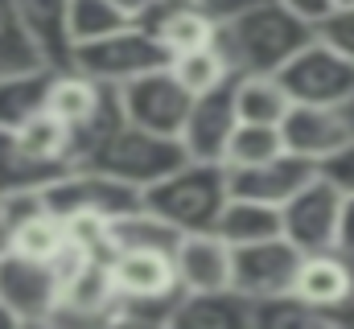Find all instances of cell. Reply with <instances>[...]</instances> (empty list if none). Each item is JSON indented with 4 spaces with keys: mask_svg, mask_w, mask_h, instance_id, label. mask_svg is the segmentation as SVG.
<instances>
[{
    "mask_svg": "<svg viewBox=\"0 0 354 329\" xmlns=\"http://www.w3.org/2000/svg\"><path fill=\"white\" fill-rule=\"evenodd\" d=\"M313 37L317 29L284 0H264L235 17H223L218 29V46L227 50L239 75H280Z\"/></svg>",
    "mask_w": 354,
    "mask_h": 329,
    "instance_id": "cell-1",
    "label": "cell"
},
{
    "mask_svg": "<svg viewBox=\"0 0 354 329\" xmlns=\"http://www.w3.org/2000/svg\"><path fill=\"white\" fill-rule=\"evenodd\" d=\"M231 202V169L223 161H185L169 177L145 189V206L169 218L177 231H214Z\"/></svg>",
    "mask_w": 354,
    "mask_h": 329,
    "instance_id": "cell-2",
    "label": "cell"
},
{
    "mask_svg": "<svg viewBox=\"0 0 354 329\" xmlns=\"http://www.w3.org/2000/svg\"><path fill=\"white\" fill-rule=\"evenodd\" d=\"M185 161H189V153H185L181 136L149 132V128H140L132 120H120L87 157H83V164H95V169H103V173L136 185V189L157 185L161 177H169Z\"/></svg>",
    "mask_w": 354,
    "mask_h": 329,
    "instance_id": "cell-3",
    "label": "cell"
},
{
    "mask_svg": "<svg viewBox=\"0 0 354 329\" xmlns=\"http://www.w3.org/2000/svg\"><path fill=\"white\" fill-rule=\"evenodd\" d=\"M169 62H174V54L165 50V41L140 21H132V25H124L107 37L83 41L75 50V66L95 75L99 82H111V86H124V82L140 79L149 70H161Z\"/></svg>",
    "mask_w": 354,
    "mask_h": 329,
    "instance_id": "cell-4",
    "label": "cell"
},
{
    "mask_svg": "<svg viewBox=\"0 0 354 329\" xmlns=\"http://www.w3.org/2000/svg\"><path fill=\"white\" fill-rule=\"evenodd\" d=\"M46 210H54L58 218H79V214H103V218H120L136 206H145V189L95 169V164H71L66 173H58L46 189Z\"/></svg>",
    "mask_w": 354,
    "mask_h": 329,
    "instance_id": "cell-5",
    "label": "cell"
},
{
    "mask_svg": "<svg viewBox=\"0 0 354 329\" xmlns=\"http://www.w3.org/2000/svg\"><path fill=\"white\" fill-rule=\"evenodd\" d=\"M342 210H346V185H338L330 173H322L297 198H288L280 206V214H284V239L297 243L305 255L330 251V247H338Z\"/></svg>",
    "mask_w": 354,
    "mask_h": 329,
    "instance_id": "cell-6",
    "label": "cell"
},
{
    "mask_svg": "<svg viewBox=\"0 0 354 329\" xmlns=\"http://www.w3.org/2000/svg\"><path fill=\"white\" fill-rule=\"evenodd\" d=\"M0 301L21 317V326L58 321L62 309V276L50 259H33L21 251L0 255Z\"/></svg>",
    "mask_w": 354,
    "mask_h": 329,
    "instance_id": "cell-7",
    "label": "cell"
},
{
    "mask_svg": "<svg viewBox=\"0 0 354 329\" xmlns=\"http://www.w3.org/2000/svg\"><path fill=\"white\" fill-rule=\"evenodd\" d=\"M280 82L288 86L292 103H334V107H354V62L313 37L284 70Z\"/></svg>",
    "mask_w": 354,
    "mask_h": 329,
    "instance_id": "cell-8",
    "label": "cell"
},
{
    "mask_svg": "<svg viewBox=\"0 0 354 329\" xmlns=\"http://www.w3.org/2000/svg\"><path fill=\"white\" fill-rule=\"evenodd\" d=\"M305 251L288 243L284 235L260 239V243L235 247V267H231V288L243 292L248 301H272L297 288Z\"/></svg>",
    "mask_w": 354,
    "mask_h": 329,
    "instance_id": "cell-9",
    "label": "cell"
},
{
    "mask_svg": "<svg viewBox=\"0 0 354 329\" xmlns=\"http://www.w3.org/2000/svg\"><path fill=\"white\" fill-rule=\"evenodd\" d=\"M120 107H124V120H132L149 132L181 136L185 115L194 107V95L181 86L174 66H161V70H149L140 79L124 82L120 86Z\"/></svg>",
    "mask_w": 354,
    "mask_h": 329,
    "instance_id": "cell-10",
    "label": "cell"
},
{
    "mask_svg": "<svg viewBox=\"0 0 354 329\" xmlns=\"http://www.w3.org/2000/svg\"><path fill=\"white\" fill-rule=\"evenodd\" d=\"M292 292L313 305L330 326H354V255L342 247L305 255Z\"/></svg>",
    "mask_w": 354,
    "mask_h": 329,
    "instance_id": "cell-11",
    "label": "cell"
},
{
    "mask_svg": "<svg viewBox=\"0 0 354 329\" xmlns=\"http://www.w3.org/2000/svg\"><path fill=\"white\" fill-rule=\"evenodd\" d=\"M284 144L309 161L326 169L346 144L354 140V120L351 107H334V103H292V111L280 124Z\"/></svg>",
    "mask_w": 354,
    "mask_h": 329,
    "instance_id": "cell-12",
    "label": "cell"
},
{
    "mask_svg": "<svg viewBox=\"0 0 354 329\" xmlns=\"http://www.w3.org/2000/svg\"><path fill=\"white\" fill-rule=\"evenodd\" d=\"M239 128V107H235V82L210 95H198L185 128H181V144L189 153V161H223L227 144Z\"/></svg>",
    "mask_w": 354,
    "mask_h": 329,
    "instance_id": "cell-13",
    "label": "cell"
},
{
    "mask_svg": "<svg viewBox=\"0 0 354 329\" xmlns=\"http://www.w3.org/2000/svg\"><path fill=\"white\" fill-rule=\"evenodd\" d=\"M326 169L292 149H284L280 157H272L264 164H248V169H231V194L243 198H260L272 206H284L288 198H297L313 177H322Z\"/></svg>",
    "mask_w": 354,
    "mask_h": 329,
    "instance_id": "cell-14",
    "label": "cell"
},
{
    "mask_svg": "<svg viewBox=\"0 0 354 329\" xmlns=\"http://www.w3.org/2000/svg\"><path fill=\"white\" fill-rule=\"evenodd\" d=\"M181 292H214L231 288V267H235V247L218 231H189L181 235L174 251Z\"/></svg>",
    "mask_w": 354,
    "mask_h": 329,
    "instance_id": "cell-15",
    "label": "cell"
},
{
    "mask_svg": "<svg viewBox=\"0 0 354 329\" xmlns=\"http://www.w3.org/2000/svg\"><path fill=\"white\" fill-rule=\"evenodd\" d=\"M140 25H149L161 41H165V50L169 54H185V50H202V46H214L218 41V29H223V17L210 8V4H202V0H165L149 21H140Z\"/></svg>",
    "mask_w": 354,
    "mask_h": 329,
    "instance_id": "cell-16",
    "label": "cell"
},
{
    "mask_svg": "<svg viewBox=\"0 0 354 329\" xmlns=\"http://www.w3.org/2000/svg\"><path fill=\"white\" fill-rule=\"evenodd\" d=\"M71 4L75 0H17V12L46 58V66L66 70L75 66V33H71Z\"/></svg>",
    "mask_w": 354,
    "mask_h": 329,
    "instance_id": "cell-17",
    "label": "cell"
},
{
    "mask_svg": "<svg viewBox=\"0 0 354 329\" xmlns=\"http://www.w3.org/2000/svg\"><path fill=\"white\" fill-rule=\"evenodd\" d=\"M256 305L235 292V288H214V292H181L174 309V326L185 329H243L252 326Z\"/></svg>",
    "mask_w": 354,
    "mask_h": 329,
    "instance_id": "cell-18",
    "label": "cell"
},
{
    "mask_svg": "<svg viewBox=\"0 0 354 329\" xmlns=\"http://www.w3.org/2000/svg\"><path fill=\"white\" fill-rule=\"evenodd\" d=\"M71 164H54L37 157L17 128H0V198L8 194H29V189H46L58 173H66Z\"/></svg>",
    "mask_w": 354,
    "mask_h": 329,
    "instance_id": "cell-19",
    "label": "cell"
},
{
    "mask_svg": "<svg viewBox=\"0 0 354 329\" xmlns=\"http://www.w3.org/2000/svg\"><path fill=\"white\" fill-rule=\"evenodd\" d=\"M214 231H218L231 247L260 243V239H276V235H284V214H280V206H272V202L231 194V202L223 206Z\"/></svg>",
    "mask_w": 354,
    "mask_h": 329,
    "instance_id": "cell-20",
    "label": "cell"
},
{
    "mask_svg": "<svg viewBox=\"0 0 354 329\" xmlns=\"http://www.w3.org/2000/svg\"><path fill=\"white\" fill-rule=\"evenodd\" d=\"M54 86V66H33L17 75H0V128H21L46 111Z\"/></svg>",
    "mask_w": 354,
    "mask_h": 329,
    "instance_id": "cell-21",
    "label": "cell"
},
{
    "mask_svg": "<svg viewBox=\"0 0 354 329\" xmlns=\"http://www.w3.org/2000/svg\"><path fill=\"white\" fill-rule=\"evenodd\" d=\"M185 231H177L169 218H161L149 206H136L120 218H111V255L115 251H169L174 255Z\"/></svg>",
    "mask_w": 354,
    "mask_h": 329,
    "instance_id": "cell-22",
    "label": "cell"
},
{
    "mask_svg": "<svg viewBox=\"0 0 354 329\" xmlns=\"http://www.w3.org/2000/svg\"><path fill=\"white\" fill-rule=\"evenodd\" d=\"M235 107L243 124H284V115L292 111V95L280 82V75H239Z\"/></svg>",
    "mask_w": 354,
    "mask_h": 329,
    "instance_id": "cell-23",
    "label": "cell"
},
{
    "mask_svg": "<svg viewBox=\"0 0 354 329\" xmlns=\"http://www.w3.org/2000/svg\"><path fill=\"white\" fill-rule=\"evenodd\" d=\"M174 75L181 79V86L198 99V95H210V91H223V86H231V82L239 79V70H235V62L227 58V50L214 41V46H202V50H185V54H177L174 62Z\"/></svg>",
    "mask_w": 354,
    "mask_h": 329,
    "instance_id": "cell-24",
    "label": "cell"
},
{
    "mask_svg": "<svg viewBox=\"0 0 354 329\" xmlns=\"http://www.w3.org/2000/svg\"><path fill=\"white\" fill-rule=\"evenodd\" d=\"M66 243H71V227H66V218H58L54 210L41 206V210L25 214V218L12 227V247H8V251L33 255V259H54Z\"/></svg>",
    "mask_w": 354,
    "mask_h": 329,
    "instance_id": "cell-25",
    "label": "cell"
},
{
    "mask_svg": "<svg viewBox=\"0 0 354 329\" xmlns=\"http://www.w3.org/2000/svg\"><path fill=\"white\" fill-rule=\"evenodd\" d=\"M33 66H46V58L37 54L21 12H17V0H0V75H17V70H33Z\"/></svg>",
    "mask_w": 354,
    "mask_h": 329,
    "instance_id": "cell-26",
    "label": "cell"
},
{
    "mask_svg": "<svg viewBox=\"0 0 354 329\" xmlns=\"http://www.w3.org/2000/svg\"><path fill=\"white\" fill-rule=\"evenodd\" d=\"M284 149H288V144H284L280 124H243V120H239V128H235V136H231V144H227L223 164H227V169L264 164V161H272V157H280Z\"/></svg>",
    "mask_w": 354,
    "mask_h": 329,
    "instance_id": "cell-27",
    "label": "cell"
},
{
    "mask_svg": "<svg viewBox=\"0 0 354 329\" xmlns=\"http://www.w3.org/2000/svg\"><path fill=\"white\" fill-rule=\"evenodd\" d=\"M256 305V329H322L330 326L313 305H305L297 292H284V297H272V301H252Z\"/></svg>",
    "mask_w": 354,
    "mask_h": 329,
    "instance_id": "cell-28",
    "label": "cell"
},
{
    "mask_svg": "<svg viewBox=\"0 0 354 329\" xmlns=\"http://www.w3.org/2000/svg\"><path fill=\"white\" fill-rule=\"evenodd\" d=\"M132 25L111 0H75L71 4V33H75V50L83 41H95V37H107L115 29Z\"/></svg>",
    "mask_w": 354,
    "mask_h": 329,
    "instance_id": "cell-29",
    "label": "cell"
},
{
    "mask_svg": "<svg viewBox=\"0 0 354 329\" xmlns=\"http://www.w3.org/2000/svg\"><path fill=\"white\" fill-rule=\"evenodd\" d=\"M317 37L354 62V4H338V8L317 25Z\"/></svg>",
    "mask_w": 354,
    "mask_h": 329,
    "instance_id": "cell-30",
    "label": "cell"
},
{
    "mask_svg": "<svg viewBox=\"0 0 354 329\" xmlns=\"http://www.w3.org/2000/svg\"><path fill=\"white\" fill-rule=\"evenodd\" d=\"M284 4H288L297 17H305L313 29H317V25H322V21L334 12V8H338V0H284Z\"/></svg>",
    "mask_w": 354,
    "mask_h": 329,
    "instance_id": "cell-31",
    "label": "cell"
},
{
    "mask_svg": "<svg viewBox=\"0 0 354 329\" xmlns=\"http://www.w3.org/2000/svg\"><path fill=\"white\" fill-rule=\"evenodd\" d=\"M326 173L338 181V185H346V189H354V140L334 157V161H326Z\"/></svg>",
    "mask_w": 354,
    "mask_h": 329,
    "instance_id": "cell-32",
    "label": "cell"
},
{
    "mask_svg": "<svg viewBox=\"0 0 354 329\" xmlns=\"http://www.w3.org/2000/svg\"><path fill=\"white\" fill-rule=\"evenodd\" d=\"M111 4H115L128 21H149V17H153L165 0H111Z\"/></svg>",
    "mask_w": 354,
    "mask_h": 329,
    "instance_id": "cell-33",
    "label": "cell"
},
{
    "mask_svg": "<svg viewBox=\"0 0 354 329\" xmlns=\"http://www.w3.org/2000/svg\"><path fill=\"white\" fill-rule=\"evenodd\" d=\"M338 247L354 255V189H346V210H342V231H338Z\"/></svg>",
    "mask_w": 354,
    "mask_h": 329,
    "instance_id": "cell-34",
    "label": "cell"
},
{
    "mask_svg": "<svg viewBox=\"0 0 354 329\" xmlns=\"http://www.w3.org/2000/svg\"><path fill=\"white\" fill-rule=\"evenodd\" d=\"M218 17H235V12H243V8H252V4H264V0H206Z\"/></svg>",
    "mask_w": 354,
    "mask_h": 329,
    "instance_id": "cell-35",
    "label": "cell"
},
{
    "mask_svg": "<svg viewBox=\"0 0 354 329\" xmlns=\"http://www.w3.org/2000/svg\"><path fill=\"white\" fill-rule=\"evenodd\" d=\"M12 247V227H8V210H4V198H0V255Z\"/></svg>",
    "mask_w": 354,
    "mask_h": 329,
    "instance_id": "cell-36",
    "label": "cell"
},
{
    "mask_svg": "<svg viewBox=\"0 0 354 329\" xmlns=\"http://www.w3.org/2000/svg\"><path fill=\"white\" fill-rule=\"evenodd\" d=\"M17 326H21V317H17V313L0 301V329H17Z\"/></svg>",
    "mask_w": 354,
    "mask_h": 329,
    "instance_id": "cell-37",
    "label": "cell"
},
{
    "mask_svg": "<svg viewBox=\"0 0 354 329\" xmlns=\"http://www.w3.org/2000/svg\"><path fill=\"white\" fill-rule=\"evenodd\" d=\"M338 4H354V0H338Z\"/></svg>",
    "mask_w": 354,
    "mask_h": 329,
    "instance_id": "cell-38",
    "label": "cell"
},
{
    "mask_svg": "<svg viewBox=\"0 0 354 329\" xmlns=\"http://www.w3.org/2000/svg\"><path fill=\"white\" fill-rule=\"evenodd\" d=\"M202 4H206V0H202Z\"/></svg>",
    "mask_w": 354,
    "mask_h": 329,
    "instance_id": "cell-39",
    "label": "cell"
}]
</instances>
